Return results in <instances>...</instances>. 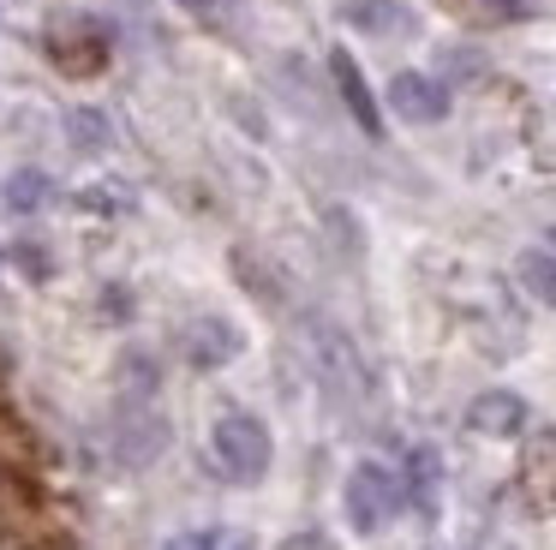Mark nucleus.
Returning <instances> with one entry per match:
<instances>
[{"label":"nucleus","mask_w":556,"mask_h":550,"mask_svg":"<svg viewBox=\"0 0 556 550\" xmlns=\"http://www.w3.org/2000/svg\"><path fill=\"white\" fill-rule=\"evenodd\" d=\"M276 550H336V545H329L324 533H288V538H281Z\"/></svg>","instance_id":"nucleus-18"},{"label":"nucleus","mask_w":556,"mask_h":550,"mask_svg":"<svg viewBox=\"0 0 556 550\" xmlns=\"http://www.w3.org/2000/svg\"><path fill=\"white\" fill-rule=\"evenodd\" d=\"M413 502L437 509V454L431 449H413Z\"/></svg>","instance_id":"nucleus-15"},{"label":"nucleus","mask_w":556,"mask_h":550,"mask_svg":"<svg viewBox=\"0 0 556 550\" xmlns=\"http://www.w3.org/2000/svg\"><path fill=\"white\" fill-rule=\"evenodd\" d=\"M49 174H42V167H18L13 179H7V210L13 215H37L42 203H49Z\"/></svg>","instance_id":"nucleus-10"},{"label":"nucleus","mask_w":556,"mask_h":550,"mask_svg":"<svg viewBox=\"0 0 556 550\" xmlns=\"http://www.w3.org/2000/svg\"><path fill=\"white\" fill-rule=\"evenodd\" d=\"M66 126H73L78 150H102V143H109V120L90 114V108H73V120H66Z\"/></svg>","instance_id":"nucleus-16"},{"label":"nucleus","mask_w":556,"mask_h":550,"mask_svg":"<svg viewBox=\"0 0 556 550\" xmlns=\"http://www.w3.org/2000/svg\"><path fill=\"white\" fill-rule=\"evenodd\" d=\"M467 430H479V437H520L527 430V401L515 389H484L467 407Z\"/></svg>","instance_id":"nucleus-7"},{"label":"nucleus","mask_w":556,"mask_h":550,"mask_svg":"<svg viewBox=\"0 0 556 550\" xmlns=\"http://www.w3.org/2000/svg\"><path fill=\"white\" fill-rule=\"evenodd\" d=\"M520 282L539 293V305L556 311V258H544V251H520Z\"/></svg>","instance_id":"nucleus-11"},{"label":"nucleus","mask_w":556,"mask_h":550,"mask_svg":"<svg viewBox=\"0 0 556 550\" xmlns=\"http://www.w3.org/2000/svg\"><path fill=\"white\" fill-rule=\"evenodd\" d=\"M329 78H336V90H341V102H348L353 126H359L365 138H383V114H377V96H371V84H365L359 60H353L348 48H336V54H329Z\"/></svg>","instance_id":"nucleus-4"},{"label":"nucleus","mask_w":556,"mask_h":550,"mask_svg":"<svg viewBox=\"0 0 556 550\" xmlns=\"http://www.w3.org/2000/svg\"><path fill=\"white\" fill-rule=\"evenodd\" d=\"M389 108H395L401 120H413V126H431V120L448 114V90L437 78H425V72H395V84H389Z\"/></svg>","instance_id":"nucleus-6"},{"label":"nucleus","mask_w":556,"mask_h":550,"mask_svg":"<svg viewBox=\"0 0 556 550\" xmlns=\"http://www.w3.org/2000/svg\"><path fill=\"white\" fill-rule=\"evenodd\" d=\"M210 449H216L222 473L240 478V485H257L269 473V430L252 413H222L216 430H210Z\"/></svg>","instance_id":"nucleus-1"},{"label":"nucleus","mask_w":556,"mask_h":550,"mask_svg":"<svg viewBox=\"0 0 556 550\" xmlns=\"http://www.w3.org/2000/svg\"><path fill=\"white\" fill-rule=\"evenodd\" d=\"M49 54H54V66H61L66 78H90V72L109 66V42H102L90 24H85V30H61L49 42Z\"/></svg>","instance_id":"nucleus-9"},{"label":"nucleus","mask_w":556,"mask_h":550,"mask_svg":"<svg viewBox=\"0 0 556 550\" xmlns=\"http://www.w3.org/2000/svg\"><path fill=\"white\" fill-rule=\"evenodd\" d=\"M18 263H25V275H49V251L37 246H18Z\"/></svg>","instance_id":"nucleus-19"},{"label":"nucleus","mask_w":556,"mask_h":550,"mask_svg":"<svg viewBox=\"0 0 556 550\" xmlns=\"http://www.w3.org/2000/svg\"><path fill=\"white\" fill-rule=\"evenodd\" d=\"M180 7H192V12H204V7H210V0H180Z\"/></svg>","instance_id":"nucleus-21"},{"label":"nucleus","mask_w":556,"mask_h":550,"mask_svg":"<svg viewBox=\"0 0 556 550\" xmlns=\"http://www.w3.org/2000/svg\"><path fill=\"white\" fill-rule=\"evenodd\" d=\"M180 347H186V359H192L198 371H216V365H228L245 341H240V329H233L228 317H192L180 329Z\"/></svg>","instance_id":"nucleus-5"},{"label":"nucleus","mask_w":556,"mask_h":550,"mask_svg":"<svg viewBox=\"0 0 556 550\" xmlns=\"http://www.w3.org/2000/svg\"><path fill=\"white\" fill-rule=\"evenodd\" d=\"M312 347H317V365H324V377L336 383V389H348V395L365 389V371H359V359H353V347H348V335H341V329L312 323Z\"/></svg>","instance_id":"nucleus-8"},{"label":"nucleus","mask_w":556,"mask_h":550,"mask_svg":"<svg viewBox=\"0 0 556 550\" xmlns=\"http://www.w3.org/2000/svg\"><path fill=\"white\" fill-rule=\"evenodd\" d=\"M168 550H252V533H228V526H216V533H180Z\"/></svg>","instance_id":"nucleus-14"},{"label":"nucleus","mask_w":556,"mask_h":550,"mask_svg":"<svg viewBox=\"0 0 556 550\" xmlns=\"http://www.w3.org/2000/svg\"><path fill=\"white\" fill-rule=\"evenodd\" d=\"M353 18H359L365 30H407V12L401 7H353Z\"/></svg>","instance_id":"nucleus-17"},{"label":"nucleus","mask_w":556,"mask_h":550,"mask_svg":"<svg viewBox=\"0 0 556 550\" xmlns=\"http://www.w3.org/2000/svg\"><path fill=\"white\" fill-rule=\"evenodd\" d=\"M520 497L532 514H556V430H532L520 442Z\"/></svg>","instance_id":"nucleus-3"},{"label":"nucleus","mask_w":556,"mask_h":550,"mask_svg":"<svg viewBox=\"0 0 556 550\" xmlns=\"http://www.w3.org/2000/svg\"><path fill=\"white\" fill-rule=\"evenodd\" d=\"M233 270H240V282L245 287H252V293L257 299H269V305H276V299H281V282H276V275H264V263H257V251H233Z\"/></svg>","instance_id":"nucleus-13"},{"label":"nucleus","mask_w":556,"mask_h":550,"mask_svg":"<svg viewBox=\"0 0 556 550\" xmlns=\"http://www.w3.org/2000/svg\"><path fill=\"white\" fill-rule=\"evenodd\" d=\"M484 12L491 18H520V0H484Z\"/></svg>","instance_id":"nucleus-20"},{"label":"nucleus","mask_w":556,"mask_h":550,"mask_svg":"<svg viewBox=\"0 0 556 550\" xmlns=\"http://www.w3.org/2000/svg\"><path fill=\"white\" fill-rule=\"evenodd\" d=\"M395 509H401V478L377 461L353 466L348 473V521L359 526V533H383V526L395 521Z\"/></svg>","instance_id":"nucleus-2"},{"label":"nucleus","mask_w":556,"mask_h":550,"mask_svg":"<svg viewBox=\"0 0 556 550\" xmlns=\"http://www.w3.org/2000/svg\"><path fill=\"white\" fill-rule=\"evenodd\" d=\"M551 239H556V234H551Z\"/></svg>","instance_id":"nucleus-22"},{"label":"nucleus","mask_w":556,"mask_h":550,"mask_svg":"<svg viewBox=\"0 0 556 550\" xmlns=\"http://www.w3.org/2000/svg\"><path fill=\"white\" fill-rule=\"evenodd\" d=\"M78 210H97V215H126L132 210V191L121 179H102V186H85L78 191Z\"/></svg>","instance_id":"nucleus-12"}]
</instances>
